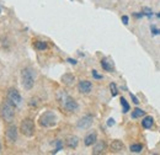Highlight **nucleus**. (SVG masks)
<instances>
[{
  "mask_svg": "<svg viewBox=\"0 0 160 155\" xmlns=\"http://www.w3.org/2000/svg\"><path fill=\"white\" fill-rule=\"evenodd\" d=\"M152 35H153V36L160 35V28H157L155 26H152Z\"/></svg>",
  "mask_w": 160,
  "mask_h": 155,
  "instance_id": "obj_24",
  "label": "nucleus"
},
{
  "mask_svg": "<svg viewBox=\"0 0 160 155\" xmlns=\"http://www.w3.org/2000/svg\"><path fill=\"white\" fill-rule=\"evenodd\" d=\"M91 74H92V77L95 78V79H98V80H101V79H102V75H100V74L98 73V70H92Z\"/></svg>",
  "mask_w": 160,
  "mask_h": 155,
  "instance_id": "obj_25",
  "label": "nucleus"
},
{
  "mask_svg": "<svg viewBox=\"0 0 160 155\" xmlns=\"http://www.w3.org/2000/svg\"><path fill=\"white\" fill-rule=\"evenodd\" d=\"M1 116L6 122H11L15 117V105H12L9 100L5 101L1 107Z\"/></svg>",
  "mask_w": 160,
  "mask_h": 155,
  "instance_id": "obj_3",
  "label": "nucleus"
},
{
  "mask_svg": "<svg viewBox=\"0 0 160 155\" xmlns=\"http://www.w3.org/2000/svg\"><path fill=\"white\" fill-rule=\"evenodd\" d=\"M35 48L38 49V51H46L48 48V44L44 41H36L35 42Z\"/></svg>",
  "mask_w": 160,
  "mask_h": 155,
  "instance_id": "obj_18",
  "label": "nucleus"
},
{
  "mask_svg": "<svg viewBox=\"0 0 160 155\" xmlns=\"http://www.w3.org/2000/svg\"><path fill=\"white\" fill-rule=\"evenodd\" d=\"M145 115V111L140 110V108H134V111L132 112V118H139Z\"/></svg>",
  "mask_w": 160,
  "mask_h": 155,
  "instance_id": "obj_20",
  "label": "nucleus"
},
{
  "mask_svg": "<svg viewBox=\"0 0 160 155\" xmlns=\"http://www.w3.org/2000/svg\"><path fill=\"white\" fill-rule=\"evenodd\" d=\"M56 145H57V148L52 152V154H56V153H58L59 150H62V148H63V142H62V140H56Z\"/></svg>",
  "mask_w": 160,
  "mask_h": 155,
  "instance_id": "obj_22",
  "label": "nucleus"
},
{
  "mask_svg": "<svg viewBox=\"0 0 160 155\" xmlns=\"http://www.w3.org/2000/svg\"><path fill=\"white\" fill-rule=\"evenodd\" d=\"M67 62L68 63H70V64H73V65H75L78 62H77V59H73V58H68L67 59Z\"/></svg>",
  "mask_w": 160,
  "mask_h": 155,
  "instance_id": "obj_30",
  "label": "nucleus"
},
{
  "mask_svg": "<svg viewBox=\"0 0 160 155\" xmlns=\"http://www.w3.org/2000/svg\"><path fill=\"white\" fill-rule=\"evenodd\" d=\"M133 16H134V18H137V19H142V18L144 16V14H143V12H134V14H133Z\"/></svg>",
  "mask_w": 160,
  "mask_h": 155,
  "instance_id": "obj_29",
  "label": "nucleus"
},
{
  "mask_svg": "<svg viewBox=\"0 0 160 155\" xmlns=\"http://www.w3.org/2000/svg\"><path fill=\"white\" fill-rule=\"evenodd\" d=\"M0 12H1V9H0Z\"/></svg>",
  "mask_w": 160,
  "mask_h": 155,
  "instance_id": "obj_33",
  "label": "nucleus"
},
{
  "mask_svg": "<svg viewBox=\"0 0 160 155\" xmlns=\"http://www.w3.org/2000/svg\"><path fill=\"white\" fill-rule=\"evenodd\" d=\"M78 143H79V139L77 137H69L67 139V145L70 148V149H75L78 147Z\"/></svg>",
  "mask_w": 160,
  "mask_h": 155,
  "instance_id": "obj_14",
  "label": "nucleus"
},
{
  "mask_svg": "<svg viewBox=\"0 0 160 155\" xmlns=\"http://www.w3.org/2000/svg\"><path fill=\"white\" fill-rule=\"evenodd\" d=\"M120 102H121V105H122V108H123L122 112H123V113H128L129 110H131V106H129V103L127 102V100H126L124 97H121Z\"/></svg>",
  "mask_w": 160,
  "mask_h": 155,
  "instance_id": "obj_17",
  "label": "nucleus"
},
{
  "mask_svg": "<svg viewBox=\"0 0 160 155\" xmlns=\"http://www.w3.org/2000/svg\"><path fill=\"white\" fill-rule=\"evenodd\" d=\"M122 22H123V25H128L129 23V18L127 15H123L122 16Z\"/></svg>",
  "mask_w": 160,
  "mask_h": 155,
  "instance_id": "obj_26",
  "label": "nucleus"
},
{
  "mask_svg": "<svg viewBox=\"0 0 160 155\" xmlns=\"http://www.w3.org/2000/svg\"><path fill=\"white\" fill-rule=\"evenodd\" d=\"M96 140H98V134L95 132H92V133H90V134H88V136L85 137L84 144L86 147H91V145H94L96 143Z\"/></svg>",
  "mask_w": 160,
  "mask_h": 155,
  "instance_id": "obj_12",
  "label": "nucleus"
},
{
  "mask_svg": "<svg viewBox=\"0 0 160 155\" xmlns=\"http://www.w3.org/2000/svg\"><path fill=\"white\" fill-rule=\"evenodd\" d=\"M157 16H158V18L160 19V12H158V14H157Z\"/></svg>",
  "mask_w": 160,
  "mask_h": 155,
  "instance_id": "obj_31",
  "label": "nucleus"
},
{
  "mask_svg": "<svg viewBox=\"0 0 160 155\" xmlns=\"http://www.w3.org/2000/svg\"><path fill=\"white\" fill-rule=\"evenodd\" d=\"M62 81L65 84V85H73L74 81H75V78L73 74H65L62 77Z\"/></svg>",
  "mask_w": 160,
  "mask_h": 155,
  "instance_id": "obj_15",
  "label": "nucleus"
},
{
  "mask_svg": "<svg viewBox=\"0 0 160 155\" xmlns=\"http://www.w3.org/2000/svg\"><path fill=\"white\" fill-rule=\"evenodd\" d=\"M153 124H154V119L152 116H145L142 121V126L144 129H150L153 127Z\"/></svg>",
  "mask_w": 160,
  "mask_h": 155,
  "instance_id": "obj_13",
  "label": "nucleus"
},
{
  "mask_svg": "<svg viewBox=\"0 0 160 155\" xmlns=\"http://www.w3.org/2000/svg\"><path fill=\"white\" fill-rule=\"evenodd\" d=\"M143 14H144V16H147V18H152V16H153V12H152V10H150L149 8H144Z\"/></svg>",
  "mask_w": 160,
  "mask_h": 155,
  "instance_id": "obj_23",
  "label": "nucleus"
},
{
  "mask_svg": "<svg viewBox=\"0 0 160 155\" xmlns=\"http://www.w3.org/2000/svg\"><path fill=\"white\" fill-rule=\"evenodd\" d=\"M62 95H63V97L60 98V102H62L63 107H64L67 111H69V112H74V111L78 110L79 105H78V102H77L73 97H70L69 95H67L65 92H63Z\"/></svg>",
  "mask_w": 160,
  "mask_h": 155,
  "instance_id": "obj_4",
  "label": "nucleus"
},
{
  "mask_svg": "<svg viewBox=\"0 0 160 155\" xmlns=\"http://www.w3.org/2000/svg\"><path fill=\"white\" fill-rule=\"evenodd\" d=\"M110 90H111V95L113 97L118 95V89H117V85L115 82H111L110 84Z\"/></svg>",
  "mask_w": 160,
  "mask_h": 155,
  "instance_id": "obj_21",
  "label": "nucleus"
},
{
  "mask_svg": "<svg viewBox=\"0 0 160 155\" xmlns=\"http://www.w3.org/2000/svg\"><path fill=\"white\" fill-rule=\"evenodd\" d=\"M101 67H102V69L105 72H108V73H112L113 72V65H111L107 59H102L101 60Z\"/></svg>",
  "mask_w": 160,
  "mask_h": 155,
  "instance_id": "obj_16",
  "label": "nucleus"
},
{
  "mask_svg": "<svg viewBox=\"0 0 160 155\" xmlns=\"http://www.w3.org/2000/svg\"><path fill=\"white\" fill-rule=\"evenodd\" d=\"M78 89L81 94H89L92 90V84L89 80H80L78 84Z\"/></svg>",
  "mask_w": 160,
  "mask_h": 155,
  "instance_id": "obj_9",
  "label": "nucleus"
},
{
  "mask_svg": "<svg viewBox=\"0 0 160 155\" xmlns=\"http://www.w3.org/2000/svg\"><path fill=\"white\" fill-rule=\"evenodd\" d=\"M129 150L132 152V153H140L142 150H143V145L142 144H132L131 147H129Z\"/></svg>",
  "mask_w": 160,
  "mask_h": 155,
  "instance_id": "obj_19",
  "label": "nucleus"
},
{
  "mask_svg": "<svg viewBox=\"0 0 160 155\" xmlns=\"http://www.w3.org/2000/svg\"><path fill=\"white\" fill-rule=\"evenodd\" d=\"M0 153H1V143H0Z\"/></svg>",
  "mask_w": 160,
  "mask_h": 155,
  "instance_id": "obj_32",
  "label": "nucleus"
},
{
  "mask_svg": "<svg viewBox=\"0 0 160 155\" xmlns=\"http://www.w3.org/2000/svg\"><path fill=\"white\" fill-rule=\"evenodd\" d=\"M110 149H111L112 153H121V152L124 150V144H123L121 140L116 139V140H113V142L111 143Z\"/></svg>",
  "mask_w": 160,
  "mask_h": 155,
  "instance_id": "obj_10",
  "label": "nucleus"
},
{
  "mask_svg": "<svg viewBox=\"0 0 160 155\" xmlns=\"http://www.w3.org/2000/svg\"><path fill=\"white\" fill-rule=\"evenodd\" d=\"M6 139L9 143H15L18 140V128L14 124H10L6 128Z\"/></svg>",
  "mask_w": 160,
  "mask_h": 155,
  "instance_id": "obj_7",
  "label": "nucleus"
},
{
  "mask_svg": "<svg viewBox=\"0 0 160 155\" xmlns=\"http://www.w3.org/2000/svg\"><path fill=\"white\" fill-rule=\"evenodd\" d=\"M106 150V143L102 142V140H99L95 143L94 145V149H92V154H102L103 152Z\"/></svg>",
  "mask_w": 160,
  "mask_h": 155,
  "instance_id": "obj_11",
  "label": "nucleus"
},
{
  "mask_svg": "<svg viewBox=\"0 0 160 155\" xmlns=\"http://www.w3.org/2000/svg\"><path fill=\"white\" fill-rule=\"evenodd\" d=\"M131 98H132V101H133L136 105H138V103H139V100H138V97L134 96L133 94H131Z\"/></svg>",
  "mask_w": 160,
  "mask_h": 155,
  "instance_id": "obj_27",
  "label": "nucleus"
},
{
  "mask_svg": "<svg viewBox=\"0 0 160 155\" xmlns=\"http://www.w3.org/2000/svg\"><path fill=\"white\" fill-rule=\"evenodd\" d=\"M115 124V119L113 118H108V121H107V126L108 127H112Z\"/></svg>",
  "mask_w": 160,
  "mask_h": 155,
  "instance_id": "obj_28",
  "label": "nucleus"
},
{
  "mask_svg": "<svg viewBox=\"0 0 160 155\" xmlns=\"http://www.w3.org/2000/svg\"><path fill=\"white\" fill-rule=\"evenodd\" d=\"M21 82L25 90H31L35 85V70L30 67H26L21 70Z\"/></svg>",
  "mask_w": 160,
  "mask_h": 155,
  "instance_id": "obj_1",
  "label": "nucleus"
},
{
  "mask_svg": "<svg viewBox=\"0 0 160 155\" xmlns=\"http://www.w3.org/2000/svg\"><path fill=\"white\" fill-rule=\"evenodd\" d=\"M20 131L23 136L32 137L35 134V123L31 118H25L20 124Z\"/></svg>",
  "mask_w": 160,
  "mask_h": 155,
  "instance_id": "obj_5",
  "label": "nucleus"
},
{
  "mask_svg": "<svg viewBox=\"0 0 160 155\" xmlns=\"http://www.w3.org/2000/svg\"><path fill=\"white\" fill-rule=\"evenodd\" d=\"M58 122V118L56 116L54 112L52 111H46L41 115L40 119H38V123H40L41 127L43 128H51V127H54Z\"/></svg>",
  "mask_w": 160,
  "mask_h": 155,
  "instance_id": "obj_2",
  "label": "nucleus"
},
{
  "mask_svg": "<svg viewBox=\"0 0 160 155\" xmlns=\"http://www.w3.org/2000/svg\"><path fill=\"white\" fill-rule=\"evenodd\" d=\"M8 100L12 105H15V106H19V105H21V102H22V97H21L20 92L16 89H10L8 91Z\"/></svg>",
  "mask_w": 160,
  "mask_h": 155,
  "instance_id": "obj_6",
  "label": "nucleus"
},
{
  "mask_svg": "<svg viewBox=\"0 0 160 155\" xmlns=\"http://www.w3.org/2000/svg\"><path fill=\"white\" fill-rule=\"evenodd\" d=\"M92 121H94V117L91 116V115H86V116H84L82 118H80L79 121H78V128L80 129H86V128H89L91 124H92Z\"/></svg>",
  "mask_w": 160,
  "mask_h": 155,
  "instance_id": "obj_8",
  "label": "nucleus"
}]
</instances>
